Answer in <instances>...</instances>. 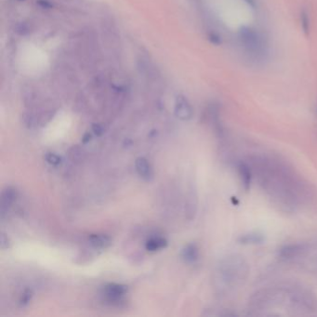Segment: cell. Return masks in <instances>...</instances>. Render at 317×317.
<instances>
[{
	"mask_svg": "<svg viewBox=\"0 0 317 317\" xmlns=\"http://www.w3.org/2000/svg\"><path fill=\"white\" fill-rule=\"evenodd\" d=\"M314 267V269H315V271L317 270V257L315 258V265H312Z\"/></svg>",
	"mask_w": 317,
	"mask_h": 317,
	"instance_id": "22",
	"label": "cell"
},
{
	"mask_svg": "<svg viewBox=\"0 0 317 317\" xmlns=\"http://www.w3.org/2000/svg\"><path fill=\"white\" fill-rule=\"evenodd\" d=\"M247 162L262 190L282 210L294 212L312 199L313 192L310 185L280 160L255 156Z\"/></svg>",
	"mask_w": 317,
	"mask_h": 317,
	"instance_id": "1",
	"label": "cell"
},
{
	"mask_svg": "<svg viewBox=\"0 0 317 317\" xmlns=\"http://www.w3.org/2000/svg\"><path fill=\"white\" fill-rule=\"evenodd\" d=\"M33 297V291L31 289H25L23 292V294L21 295L20 300H19V304L20 306H26L30 302V300H32Z\"/></svg>",
	"mask_w": 317,
	"mask_h": 317,
	"instance_id": "17",
	"label": "cell"
},
{
	"mask_svg": "<svg viewBox=\"0 0 317 317\" xmlns=\"http://www.w3.org/2000/svg\"><path fill=\"white\" fill-rule=\"evenodd\" d=\"M167 246V241L163 237H151L150 239L147 240L145 243V248L146 250L150 252H156L158 250H161L163 248H166Z\"/></svg>",
	"mask_w": 317,
	"mask_h": 317,
	"instance_id": "12",
	"label": "cell"
},
{
	"mask_svg": "<svg viewBox=\"0 0 317 317\" xmlns=\"http://www.w3.org/2000/svg\"><path fill=\"white\" fill-rule=\"evenodd\" d=\"M135 168L141 178L144 180L150 182L154 178V170L151 166L150 162L148 161L145 157H138L135 160Z\"/></svg>",
	"mask_w": 317,
	"mask_h": 317,
	"instance_id": "8",
	"label": "cell"
},
{
	"mask_svg": "<svg viewBox=\"0 0 317 317\" xmlns=\"http://www.w3.org/2000/svg\"><path fill=\"white\" fill-rule=\"evenodd\" d=\"M282 305L288 307L293 312L309 313L315 311L317 300L310 290L293 285L262 289L254 295L249 303L253 314Z\"/></svg>",
	"mask_w": 317,
	"mask_h": 317,
	"instance_id": "2",
	"label": "cell"
},
{
	"mask_svg": "<svg viewBox=\"0 0 317 317\" xmlns=\"http://www.w3.org/2000/svg\"><path fill=\"white\" fill-rule=\"evenodd\" d=\"M0 247L1 249H8L11 247V243L9 237H6V235L4 233L1 234V243H0Z\"/></svg>",
	"mask_w": 317,
	"mask_h": 317,
	"instance_id": "18",
	"label": "cell"
},
{
	"mask_svg": "<svg viewBox=\"0 0 317 317\" xmlns=\"http://www.w3.org/2000/svg\"><path fill=\"white\" fill-rule=\"evenodd\" d=\"M264 241L263 235L259 233H248L240 236L238 242L242 245H258Z\"/></svg>",
	"mask_w": 317,
	"mask_h": 317,
	"instance_id": "13",
	"label": "cell"
},
{
	"mask_svg": "<svg viewBox=\"0 0 317 317\" xmlns=\"http://www.w3.org/2000/svg\"><path fill=\"white\" fill-rule=\"evenodd\" d=\"M244 2L247 3V5H248L251 10H253V11H257L258 8H259L258 1H257V0H244Z\"/></svg>",
	"mask_w": 317,
	"mask_h": 317,
	"instance_id": "19",
	"label": "cell"
},
{
	"mask_svg": "<svg viewBox=\"0 0 317 317\" xmlns=\"http://www.w3.org/2000/svg\"><path fill=\"white\" fill-rule=\"evenodd\" d=\"M300 28L302 30V32L304 33V35H310V32H311V17H310V13L306 9H302L300 11Z\"/></svg>",
	"mask_w": 317,
	"mask_h": 317,
	"instance_id": "15",
	"label": "cell"
},
{
	"mask_svg": "<svg viewBox=\"0 0 317 317\" xmlns=\"http://www.w3.org/2000/svg\"><path fill=\"white\" fill-rule=\"evenodd\" d=\"M93 132L95 133L96 135L101 136L103 133H104V128L101 126V125H94L93 127Z\"/></svg>",
	"mask_w": 317,
	"mask_h": 317,
	"instance_id": "20",
	"label": "cell"
},
{
	"mask_svg": "<svg viewBox=\"0 0 317 317\" xmlns=\"http://www.w3.org/2000/svg\"><path fill=\"white\" fill-rule=\"evenodd\" d=\"M90 139H92V135H90L89 133H86V134H85V136L83 137V139H82V142H83L84 144H86L87 142L90 141Z\"/></svg>",
	"mask_w": 317,
	"mask_h": 317,
	"instance_id": "21",
	"label": "cell"
},
{
	"mask_svg": "<svg viewBox=\"0 0 317 317\" xmlns=\"http://www.w3.org/2000/svg\"><path fill=\"white\" fill-rule=\"evenodd\" d=\"M88 242L93 248L97 249H105L111 245V238L103 234H94L88 237Z\"/></svg>",
	"mask_w": 317,
	"mask_h": 317,
	"instance_id": "11",
	"label": "cell"
},
{
	"mask_svg": "<svg viewBox=\"0 0 317 317\" xmlns=\"http://www.w3.org/2000/svg\"><path fill=\"white\" fill-rule=\"evenodd\" d=\"M238 40L250 58L259 62L265 60L269 53V43L261 31L251 26H242L238 31Z\"/></svg>",
	"mask_w": 317,
	"mask_h": 317,
	"instance_id": "4",
	"label": "cell"
},
{
	"mask_svg": "<svg viewBox=\"0 0 317 317\" xmlns=\"http://www.w3.org/2000/svg\"><path fill=\"white\" fill-rule=\"evenodd\" d=\"M175 114L182 120H189L192 118L194 111L189 102L185 97H178L175 104Z\"/></svg>",
	"mask_w": 317,
	"mask_h": 317,
	"instance_id": "7",
	"label": "cell"
},
{
	"mask_svg": "<svg viewBox=\"0 0 317 317\" xmlns=\"http://www.w3.org/2000/svg\"><path fill=\"white\" fill-rule=\"evenodd\" d=\"M249 266L239 255H231L220 261L217 270L216 281L219 292L233 293L242 287L248 279Z\"/></svg>",
	"mask_w": 317,
	"mask_h": 317,
	"instance_id": "3",
	"label": "cell"
},
{
	"mask_svg": "<svg viewBox=\"0 0 317 317\" xmlns=\"http://www.w3.org/2000/svg\"><path fill=\"white\" fill-rule=\"evenodd\" d=\"M17 197V190L13 187H7L6 189L2 192V195H1V215H2V217L12 207L13 203L16 201Z\"/></svg>",
	"mask_w": 317,
	"mask_h": 317,
	"instance_id": "9",
	"label": "cell"
},
{
	"mask_svg": "<svg viewBox=\"0 0 317 317\" xmlns=\"http://www.w3.org/2000/svg\"><path fill=\"white\" fill-rule=\"evenodd\" d=\"M197 208V196L195 191H191L186 202V214L188 219H192L196 215Z\"/></svg>",
	"mask_w": 317,
	"mask_h": 317,
	"instance_id": "14",
	"label": "cell"
},
{
	"mask_svg": "<svg viewBox=\"0 0 317 317\" xmlns=\"http://www.w3.org/2000/svg\"><path fill=\"white\" fill-rule=\"evenodd\" d=\"M44 158H45L47 163H49L51 166H54V167L60 166L62 164V162H63L61 156H58L57 154L52 153V152L46 153Z\"/></svg>",
	"mask_w": 317,
	"mask_h": 317,
	"instance_id": "16",
	"label": "cell"
},
{
	"mask_svg": "<svg viewBox=\"0 0 317 317\" xmlns=\"http://www.w3.org/2000/svg\"><path fill=\"white\" fill-rule=\"evenodd\" d=\"M237 172H238V176H239V179H240V182H241L243 189L245 191L249 190L250 185H251L252 177H253V172H252L251 167L249 166L248 162H238V164H237Z\"/></svg>",
	"mask_w": 317,
	"mask_h": 317,
	"instance_id": "6",
	"label": "cell"
},
{
	"mask_svg": "<svg viewBox=\"0 0 317 317\" xmlns=\"http://www.w3.org/2000/svg\"><path fill=\"white\" fill-rule=\"evenodd\" d=\"M180 257L186 263L193 264L199 259V248L195 243L187 244L185 248L182 249Z\"/></svg>",
	"mask_w": 317,
	"mask_h": 317,
	"instance_id": "10",
	"label": "cell"
},
{
	"mask_svg": "<svg viewBox=\"0 0 317 317\" xmlns=\"http://www.w3.org/2000/svg\"><path fill=\"white\" fill-rule=\"evenodd\" d=\"M127 286L116 283H110L103 289V296L104 300L109 302L110 304L119 305L124 300V297L127 294Z\"/></svg>",
	"mask_w": 317,
	"mask_h": 317,
	"instance_id": "5",
	"label": "cell"
}]
</instances>
